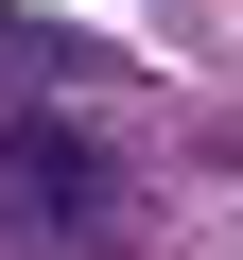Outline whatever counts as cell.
<instances>
[{
	"instance_id": "obj_1",
	"label": "cell",
	"mask_w": 243,
	"mask_h": 260,
	"mask_svg": "<svg viewBox=\"0 0 243 260\" xmlns=\"http://www.w3.org/2000/svg\"><path fill=\"white\" fill-rule=\"evenodd\" d=\"M0 208H18V243H104L122 225V156L87 139V121L18 104V121H0Z\"/></svg>"
}]
</instances>
